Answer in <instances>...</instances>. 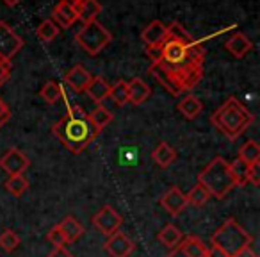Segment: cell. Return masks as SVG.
<instances>
[{"label":"cell","mask_w":260,"mask_h":257,"mask_svg":"<svg viewBox=\"0 0 260 257\" xmlns=\"http://www.w3.org/2000/svg\"><path fill=\"white\" fill-rule=\"evenodd\" d=\"M160 54H162V45H160V47H146V55L152 59V63L159 61Z\"/></svg>","instance_id":"obj_37"},{"label":"cell","mask_w":260,"mask_h":257,"mask_svg":"<svg viewBox=\"0 0 260 257\" xmlns=\"http://www.w3.org/2000/svg\"><path fill=\"white\" fill-rule=\"evenodd\" d=\"M210 122L228 139H237L255 122V116L251 115L249 109H246V105L241 104V100L230 97L228 100H224V104L219 109L214 111Z\"/></svg>","instance_id":"obj_3"},{"label":"cell","mask_w":260,"mask_h":257,"mask_svg":"<svg viewBox=\"0 0 260 257\" xmlns=\"http://www.w3.org/2000/svg\"><path fill=\"white\" fill-rule=\"evenodd\" d=\"M182 238H184V236H182V231L173 223H168L166 227L159 232V236H157V239H159L164 246H168L170 250L177 248V246L180 245Z\"/></svg>","instance_id":"obj_22"},{"label":"cell","mask_w":260,"mask_h":257,"mask_svg":"<svg viewBox=\"0 0 260 257\" xmlns=\"http://www.w3.org/2000/svg\"><path fill=\"white\" fill-rule=\"evenodd\" d=\"M29 164V157L18 149H9L4 156L0 157V168L8 175H23Z\"/></svg>","instance_id":"obj_9"},{"label":"cell","mask_w":260,"mask_h":257,"mask_svg":"<svg viewBox=\"0 0 260 257\" xmlns=\"http://www.w3.org/2000/svg\"><path fill=\"white\" fill-rule=\"evenodd\" d=\"M152 157L160 168H168L170 164H173V161L177 159V150L166 141H160L155 147V150L152 152Z\"/></svg>","instance_id":"obj_21"},{"label":"cell","mask_w":260,"mask_h":257,"mask_svg":"<svg viewBox=\"0 0 260 257\" xmlns=\"http://www.w3.org/2000/svg\"><path fill=\"white\" fill-rule=\"evenodd\" d=\"M224 48L234 55L235 59H242L251 52L253 43L246 34L242 33H235L232 38H228V41L224 43Z\"/></svg>","instance_id":"obj_16"},{"label":"cell","mask_w":260,"mask_h":257,"mask_svg":"<svg viewBox=\"0 0 260 257\" xmlns=\"http://www.w3.org/2000/svg\"><path fill=\"white\" fill-rule=\"evenodd\" d=\"M230 164V175L232 181H234L235 186H246L248 184V174H249V164H246L242 159L235 157Z\"/></svg>","instance_id":"obj_26"},{"label":"cell","mask_w":260,"mask_h":257,"mask_svg":"<svg viewBox=\"0 0 260 257\" xmlns=\"http://www.w3.org/2000/svg\"><path fill=\"white\" fill-rule=\"evenodd\" d=\"M104 248L111 257H128L130 253L134 252L136 243L132 241L126 234H123V232L118 231L112 236H109Z\"/></svg>","instance_id":"obj_10"},{"label":"cell","mask_w":260,"mask_h":257,"mask_svg":"<svg viewBox=\"0 0 260 257\" xmlns=\"http://www.w3.org/2000/svg\"><path fill=\"white\" fill-rule=\"evenodd\" d=\"M47 239H48V243H52V245L55 246V248L68 245V241H66L64 234H62V231H61V227H59V225H55V227H52L50 231H48Z\"/></svg>","instance_id":"obj_33"},{"label":"cell","mask_w":260,"mask_h":257,"mask_svg":"<svg viewBox=\"0 0 260 257\" xmlns=\"http://www.w3.org/2000/svg\"><path fill=\"white\" fill-rule=\"evenodd\" d=\"M232 257H258V255H256V252L253 250V246L248 245V246H244V248H241L235 255H232Z\"/></svg>","instance_id":"obj_38"},{"label":"cell","mask_w":260,"mask_h":257,"mask_svg":"<svg viewBox=\"0 0 260 257\" xmlns=\"http://www.w3.org/2000/svg\"><path fill=\"white\" fill-rule=\"evenodd\" d=\"M248 182H251L253 186H260V163L251 164V166H249Z\"/></svg>","instance_id":"obj_36"},{"label":"cell","mask_w":260,"mask_h":257,"mask_svg":"<svg viewBox=\"0 0 260 257\" xmlns=\"http://www.w3.org/2000/svg\"><path fill=\"white\" fill-rule=\"evenodd\" d=\"M84 93H87V97H89L93 102L102 104L105 98H109V93H111V84H109L104 77H93L91 82H89V86L86 88Z\"/></svg>","instance_id":"obj_17"},{"label":"cell","mask_w":260,"mask_h":257,"mask_svg":"<svg viewBox=\"0 0 260 257\" xmlns=\"http://www.w3.org/2000/svg\"><path fill=\"white\" fill-rule=\"evenodd\" d=\"M59 227H61L62 234H64V238H66V241H68V243H75L77 239L84 234L82 223H80L79 220H75L73 216H66L64 220L59 223Z\"/></svg>","instance_id":"obj_24"},{"label":"cell","mask_w":260,"mask_h":257,"mask_svg":"<svg viewBox=\"0 0 260 257\" xmlns=\"http://www.w3.org/2000/svg\"><path fill=\"white\" fill-rule=\"evenodd\" d=\"M121 223H123V218L114 207L111 206H104L93 218V225L109 238L112 236L114 232H118L121 229Z\"/></svg>","instance_id":"obj_8"},{"label":"cell","mask_w":260,"mask_h":257,"mask_svg":"<svg viewBox=\"0 0 260 257\" xmlns=\"http://www.w3.org/2000/svg\"><path fill=\"white\" fill-rule=\"evenodd\" d=\"M209 198H210L209 191H207V189L203 188L202 184H196L194 188H192L191 191H189L187 204H191V206H194V207H203Z\"/></svg>","instance_id":"obj_31"},{"label":"cell","mask_w":260,"mask_h":257,"mask_svg":"<svg viewBox=\"0 0 260 257\" xmlns=\"http://www.w3.org/2000/svg\"><path fill=\"white\" fill-rule=\"evenodd\" d=\"M6 189H8L11 195L22 196L23 193L29 189V181H27L23 175H9V179L6 181Z\"/></svg>","instance_id":"obj_28"},{"label":"cell","mask_w":260,"mask_h":257,"mask_svg":"<svg viewBox=\"0 0 260 257\" xmlns=\"http://www.w3.org/2000/svg\"><path fill=\"white\" fill-rule=\"evenodd\" d=\"M102 13V6L98 0H84L82 4L77 8V18L82 23H89L96 20V16Z\"/></svg>","instance_id":"obj_23"},{"label":"cell","mask_w":260,"mask_h":257,"mask_svg":"<svg viewBox=\"0 0 260 257\" xmlns=\"http://www.w3.org/2000/svg\"><path fill=\"white\" fill-rule=\"evenodd\" d=\"M126 91H128V104L132 105L145 104L152 95V88L141 77H134L130 82H126Z\"/></svg>","instance_id":"obj_15"},{"label":"cell","mask_w":260,"mask_h":257,"mask_svg":"<svg viewBox=\"0 0 260 257\" xmlns=\"http://www.w3.org/2000/svg\"><path fill=\"white\" fill-rule=\"evenodd\" d=\"M210 243L232 257V255H235L241 248L251 245L253 238L234 220V218H228V220L212 234Z\"/></svg>","instance_id":"obj_5"},{"label":"cell","mask_w":260,"mask_h":257,"mask_svg":"<svg viewBox=\"0 0 260 257\" xmlns=\"http://www.w3.org/2000/svg\"><path fill=\"white\" fill-rule=\"evenodd\" d=\"M77 20H79L77 18V9L72 8L66 0H61V2L55 4L54 11H52V22H54L59 29H70Z\"/></svg>","instance_id":"obj_14"},{"label":"cell","mask_w":260,"mask_h":257,"mask_svg":"<svg viewBox=\"0 0 260 257\" xmlns=\"http://www.w3.org/2000/svg\"><path fill=\"white\" fill-rule=\"evenodd\" d=\"M203 61L205 58H198L187 61L184 65H164V63L157 61L152 63L150 66V73L160 86H164L173 97L191 91L196 84L202 80L203 77Z\"/></svg>","instance_id":"obj_2"},{"label":"cell","mask_w":260,"mask_h":257,"mask_svg":"<svg viewBox=\"0 0 260 257\" xmlns=\"http://www.w3.org/2000/svg\"><path fill=\"white\" fill-rule=\"evenodd\" d=\"M75 40L89 55H98L112 41V34L98 20H93L89 23H84L82 29L77 33Z\"/></svg>","instance_id":"obj_6"},{"label":"cell","mask_w":260,"mask_h":257,"mask_svg":"<svg viewBox=\"0 0 260 257\" xmlns=\"http://www.w3.org/2000/svg\"><path fill=\"white\" fill-rule=\"evenodd\" d=\"M20 246V238L15 231L11 229H6L2 234H0V248L6 250V252H15Z\"/></svg>","instance_id":"obj_32"},{"label":"cell","mask_w":260,"mask_h":257,"mask_svg":"<svg viewBox=\"0 0 260 257\" xmlns=\"http://www.w3.org/2000/svg\"><path fill=\"white\" fill-rule=\"evenodd\" d=\"M23 40L8 25L0 22V61L11 63V59L22 50Z\"/></svg>","instance_id":"obj_7"},{"label":"cell","mask_w":260,"mask_h":257,"mask_svg":"<svg viewBox=\"0 0 260 257\" xmlns=\"http://www.w3.org/2000/svg\"><path fill=\"white\" fill-rule=\"evenodd\" d=\"M2 2H4L8 8H15V6H18L22 0H2Z\"/></svg>","instance_id":"obj_41"},{"label":"cell","mask_w":260,"mask_h":257,"mask_svg":"<svg viewBox=\"0 0 260 257\" xmlns=\"http://www.w3.org/2000/svg\"><path fill=\"white\" fill-rule=\"evenodd\" d=\"M52 132L73 154L84 152L98 136L94 127L87 120V112L77 104H68V111L52 127Z\"/></svg>","instance_id":"obj_1"},{"label":"cell","mask_w":260,"mask_h":257,"mask_svg":"<svg viewBox=\"0 0 260 257\" xmlns=\"http://www.w3.org/2000/svg\"><path fill=\"white\" fill-rule=\"evenodd\" d=\"M207 257H230L228 253H224L221 248H217V246H210V248H207Z\"/></svg>","instance_id":"obj_40"},{"label":"cell","mask_w":260,"mask_h":257,"mask_svg":"<svg viewBox=\"0 0 260 257\" xmlns=\"http://www.w3.org/2000/svg\"><path fill=\"white\" fill-rule=\"evenodd\" d=\"M168 38V27L160 20H153L143 29L141 40L146 47H160Z\"/></svg>","instance_id":"obj_13"},{"label":"cell","mask_w":260,"mask_h":257,"mask_svg":"<svg viewBox=\"0 0 260 257\" xmlns=\"http://www.w3.org/2000/svg\"><path fill=\"white\" fill-rule=\"evenodd\" d=\"M91 79H93V75H91L82 65H75L64 75V82L68 84L70 90H72L73 93H84L86 88L89 86Z\"/></svg>","instance_id":"obj_12"},{"label":"cell","mask_w":260,"mask_h":257,"mask_svg":"<svg viewBox=\"0 0 260 257\" xmlns=\"http://www.w3.org/2000/svg\"><path fill=\"white\" fill-rule=\"evenodd\" d=\"M87 120L91 122V125L94 127V131L100 134L102 131H104L105 127L109 125V123L112 122V112L109 111L105 105L98 104L96 107L93 109L91 112H87Z\"/></svg>","instance_id":"obj_19"},{"label":"cell","mask_w":260,"mask_h":257,"mask_svg":"<svg viewBox=\"0 0 260 257\" xmlns=\"http://www.w3.org/2000/svg\"><path fill=\"white\" fill-rule=\"evenodd\" d=\"M59 27L55 25L52 20H43V22L40 23V27L36 29V34L38 38H40L41 41H45V43H50V41H54L55 38L59 36Z\"/></svg>","instance_id":"obj_29"},{"label":"cell","mask_w":260,"mask_h":257,"mask_svg":"<svg viewBox=\"0 0 260 257\" xmlns=\"http://www.w3.org/2000/svg\"><path fill=\"white\" fill-rule=\"evenodd\" d=\"M40 97L43 98L47 104H57L62 97H64V91H62V86L55 80H48L41 86L40 90Z\"/></svg>","instance_id":"obj_27"},{"label":"cell","mask_w":260,"mask_h":257,"mask_svg":"<svg viewBox=\"0 0 260 257\" xmlns=\"http://www.w3.org/2000/svg\"><path fill=\"white\" fill-rule=\"evenodd\" d=\"M48 257H73L72 252L70 250H66L64 246H59V248H54L50 253H48Z\"/></svg>","instance_id":"obj_39"},{"label":"cell","mask_w":260,"mask_h":257,"mask_svg":"<svg viewBox=\"0 0 260 257\" xmlns=\"http://www.w3.org/2000/svg\"><path fill=\"white\" fill-rule=\"evenodd\" d=\"M109 97L112 98V102H114L118 107H123L125 104H128V91H126V80L119 79L118 82L114 84V86H111V93H109Z\"/></svg>","instance_id":"obj_30"},{"label":"cell","mask_w":260,"mask_h":257,"mask_svg":"<svg viewBox=\"0 0 260 257\" xmlns=\"http://www.w3.org/2000/svg\"><path fill=\"white\" fill-rule=\"evenodd\" d=\"M9 120H11V109H9V105L0 98V129H2Z\"/></svg>","instance_id":"obj_34"},{"label":"cell","mask_w":260,"mask_h":257,"mask_svg":"<svg viewBox=\"0 0 260 257\" xmlns=\"http://www.w3.org/2000/svg\"><path fill=\"white\" fill-rule=\"evenodd\" d=\"M11 77V63L0 61V86H4Z\"/></svg>","instance_id":"obj_35"},{"label":"cell","mask_w":260,"mask_h":257,"mask_svg":"<svg viewBox=\"0 0 260 257\" xmlns=\"http://www.w3.org/2000/svg\"><path fill=\"white\" fill-rule=\"evenodd\" d=\"M178 248L187 257H207V245L200 238H196V236L182 238Z\"/></svg>","instance_id":"obj_18"},{"label":"cell","mask_w":260,"mask_h":257,"mask_svg":"<svg viewBox=\"0 0 260 257\" xmlns=\"http://www.w3.org/2000/svg\"><path fill=\"white\" fill-rule=\"evenodd\" d=\"M239 159H242L246 164H258L260 163V147L255 139H248L246 143H242V147L239 149Z\"/></svg>","instance_id":"obj_25"},{"label":"cell","mask_w":260,"mask_h":257,"mask_svg":"<svg viewBox=\"0 0 260 257\" xmlns=\"http://www.w3.org/2000/svg\"><path fill=\"white\" fill-rule=\"evenodd\" d=\"M178 111L184 115V118L194 120L202 115L203 104L198 97H194V95H187V97H184L180 102H178Z\"/></svg>","instance_id":"obj_20"},{"label":"cell","mask_w":260,"mask_h":257,"mask_svg":"<svg viewBox=\"0 0 260 257\" xmlns=\"http://www.w3.org/2000/svg\"><path fill=\"white\" fill-rule=\"evenodd\" d=\"M198 184L209 191L210 196L216 198H224L232 188H235L230 175V164L224 157L217 156L203 168V172L198 174Z\"/></svg>","instance_id":"obj_4"},{"label":"cell","mask_w":260,"mask_h":257,"mask_svg":"<svg viewBox=\"0 0 260 257\" xmlns=\"http://www.w3.org/2000/svg\"><path fill=\"white\" fill-rule=\"evenodd\" d=\"M66 2H68V4L72 6V8H75V9H77V8H79L80 4H82L84 0H66Z\"/></svg>","instance_id":"obj_42"},{"label":"cell","mask_w":260,"mask_h":257,"mask_svg":"<svg viewBox=\"0 0 260 257\" xmlns=\"http://www.w3.org/2000/svg\"><path fill=\"white\" fill-rule=\"evenodd\" d=\"M160 206H162L164 209L171 214V216H178V214H180L182 211L189 206L187 195H184L180 188H175L173 186V188H170L162 195V198H160Z\"/></svg>","instance_id":"obj_11"}]
</instances>
